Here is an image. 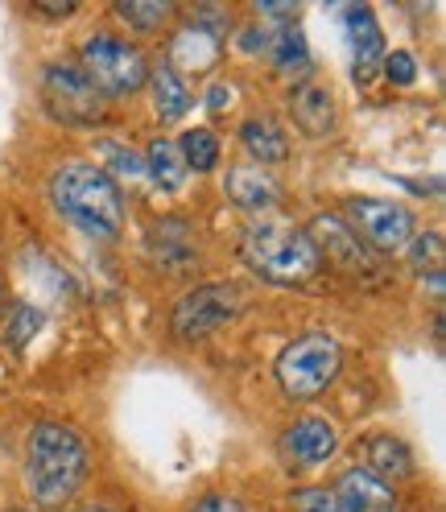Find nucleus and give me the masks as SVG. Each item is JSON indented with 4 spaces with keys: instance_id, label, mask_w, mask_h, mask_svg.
<instances>
[{
    "instance_id": "nucleus-26",
    "label": "nucleus",
    "mask_w": 446,
    "mask_h": 512,
    "mask_svg": "<svg viewBox=\"0 0 446 512\" xmlns=\"http://www.w3.org/2000/svg\"><path fill=\"white\" fill-rule=\"evenodd\" d=\"M380 71H385V79L397 83V87H409L413 79H418V67H413V54H409V50H393V54H385Z\"/></svg>"
},
{
    "instance_id": "nucleus-30",
    "label": "nucleus",
    "mask_w": 446,
    "mask_h": 512,
    "mask_svg": "<svg viewBox=\"0 0 446 512\" xmlns=\"http://www.w3.org/2000/svg\"><path fill=\"white\" fill-rule=\"evenodd\" d=\"M207 108L219 116V112H228L232 108V87L228 83H215L211 91H207Z\"/></svg>"
},
{
    "instance_id": "nucleus-11",
    "label": "nucleus",
    "mask_w": 446,
    "mask_h": 512,
    "mask_svg": "<svg viewBox=\"0 0 446 512\" xmlns=\"http://www.w3.org/2000/svg\"><path fill=\"white\" fill-rule=\"evenodd\" d=\"M306 236L318 252V261H327L343 273H368L372 269V248L347 228L343 215H318L306 228Z\"/></svg>"
},
{
    "instance_id": "nucleus-16",
    "label": "nucleus",
    "mask_w": 446,
    "mask_h": 512,
    "mask_svg": "<svg viewBox=\"0 0 446 512\" xmlns=\"http://www.w3.org/2000/svg\"><path fill=\"white\" fill-rule=\"evenodd\" d=\"M364 471H372L376 479H385V484H401V479H413L418 475V463H413V451L397 438V434H389V430H380V434H372V438H364Z\"/></svg>"
},
{
    "instance_id": "nucleus-5",
    "label": "nucleus",
    "mask_w": 446,
    "mask_h": 512,
    "mask_svg": "<svg viewBox=\"0 0 446 512\" xmlns=\"http://www.w3.org/2000/svg\"><path fill=\"white\" fill-rule=\"evenodd\" d=\"M273 372H277L281 393L290 401H298V405L314 401V397H323L331 384L339 380V372H343V347L327 331H306V335H298L290 347L281 351Z\"/></svg>"
},
{
    "instance_id": "nucleus-19",
    "label": "nucleus",
    "mask_w": 446,
    "mask_h": 512,
    "mask_svg": "<svg viewBox=\"0 0 446 512\" xmlns=\"http://www.w3.org/2000/svg\"><path fill=\"white\" fill-rule=\"evenodd\" d=\"M265 54H269V62H273V71L285 75V79H306V75H310V46H306V34H302L298 25H277V29H269Z\"/></svg>"
},
{
    "instance_id": "nucleus-14",
    "label": "nucleus",
    "mask_w": 446,
    "mask_h": 512,
    "mask_svg": "<svg viewBox=\"0 0 446 512\" xmlns=\"http://www.w3.org/2000/svg\"><path fill=\"white\" fill-rule=\"evenodd\" d=\"M343 25H347V46H352V75L356 83H372L380 75V62H385V38H380L376 13L368 5H347Z\"/></svg>"
},
{
    "instance_id": "nucleus-21",
    "label": "nucleus",
    "mask_w": 446,
    "mask_h": 512,
    "mask_svg": "<svg viewBox=\"0 0 446 512\" xmlns=\"http://www.w3.org/2000/svg\"><path fill=\"white\" fill-rule=\"evenodd\" d=\"M145 174L153 178V186L157 190H166V195H178V190L186 186V162H182V153H178V141H170V137H157V141H149V149H145Z\"/></svg>"
},
{
    "instance_id": "nucleus-33",
    "label": "nucleus",
    "mask_w": 446,
    "mask_h": 512,
    "mask_svg": "<svg viewBox=\"0 0 446 512\" xmlns=\"http://www.w3.org/2000/svg\"><path fill=\"white\" fill-rule=\"evenodd\" d=\"M9 512H34V508H9Z\"/></svg>"
},
{
    "instance_id": "nucleus-18",
    "label": "nucleus",
    "mask_w": 446,
    "mask_h": 512,
    "mask_svg": "<svg viewBox=\"0 0 446 512\" xmlns=\"http://www.w3.org/2000/svg\"><path fill=\"white\" fill-rule=\"evenodd\" d=\"M290 112H294V124L314 141L335 133V95L323 83H298L290 95Z\"/></svg>"
},
{
    "instance_id": "nucleus-7",
    "label": "nucleus",
    "mask_w": 446,
    "mask_h": 512,
    "mask_svg": "<svg viewBox=\"0 0 446 512\" xmlns=\"http://www.w3.org/2000/svg\"><path fill=\"white\" fill-rule=\"evenodd\" d=\"M244 310V294L240 285L232 281H207V285H195L186 290L174 310H170V331L182 339V343H199V339H211L215 331H223L232 318Z\"/></svg>"
},
{
    "instance_id": "nucleus-8",
    "label": "nucleus",
    "mask_w": 446,
    "mask_h": 512,
    "mask_svg": "<svg viewBox=\"0 0 446 512\" xmlns=\"http://www.w3.org/2000/svg\"><path fill=\"white\" fill-rule=\"evenodd\" d=\"M232 17L223 9H199L190 21H182L170 38V54L166 67L186 79V75H207L211 67H219L223 58V38H228Z\"/></svg>"
},
{
    "instance_id": "nucleus-23",
    "label": "nucleus",
    "mask_w": 446,
    "mask_h": 512,
    "mask_svg": "<svg viewBox=\"0 0 446 512\" xmlns=\"http://www.w3.org/2000/svg\"><path fill=\"white\" fill-rule=\"evenodd\" d=\"M178 153H182V162L186 170H195V174H211L219 166V137L211 133V128H190V133H182L178 141Z\"/></svg>"
},
{
    "instance_id": "nucleus-6",
    "label": "nucleus",
    "mask_w": 446,
    "mask_h": 512,
    "mask_svg": "<svg viewBox=\"0 0 446 512\" xmlns=\"http://www.w3.org/2000/svg\"><path fill=\"white\" fill-rule=\"evenodd\" d=\"M42 104L62 128H95L104 120V95L83 75L79 62L58 58L42 71Z\"/></svg>"
},
{
    "instance_id": "nucleus-31",
    "label": "nucleus",
    "mask_w": 446,
    "mask_h": 512,
    "mask_svg": "<svg viewBox=\"0 0 446 512\" xmlns=\"http://www.w3.org/2000/svg\"><path fill=\"white\" fill-rule=\"evenodd\" d=\"M34 13H42V17H71L75 13V5H34Z\"/></svg>"
},
{
    "instance_id": "nucleus-9",
    "label": "nucleus",
    "mask_w": 446,
    "mask_h": 512,
    "mask_svg": "<svg viewBox=\"0 0 446 512\" xmlns=\"http://www.w3.org/2000/svg\"><path fill=\"white\" fill-rule=\"evenodd\" d=\"M347 228H352L372 252H401L418 236V219L397 199H347Z\"/></svg>"
},
{
    "instance_id": "nucleus-28",
    "label": "nucleus",
    "mask_w": 446,
    "mask_h": 512,
    "mask_svg": "<svg viewBox=\"0 0 446 512\" xmlns=\"http://www.w3.org/2000/svg\"><path fill=\"white\" fill-rule=\"evenodd\" d=\"M294 512H339V504L327 488H298L294 492Z\"/></svg>"
},
{
    "instance_id": "nucleus-15",
    "label": "nucleus",
    "mask_w": 446,
    "mask_h": 512,
    "mask_svg": "<svg viewBox=\"0 0 446 512\" xmlns=\"http://www.w3.org/2000/svg\"><path fill=\"white\" fill-rule=\"evenodd\" d=\"M223 190H228V199L240 207V211H273L281 203V182L273 178V170H261L252 162H240L228 170V178H223Z\"/></svg>"
},
{
    "instance_id": "nucleus-27",
    "label": "nucleus",
    "mask_w": 446,
    "mask_h": 512,
    "mask_svg": "<svg viewBox=\"0 0 446 512\" xmlns=\"http://www.w3.org/2000/svg\"><path fill=\"white\" fill-rule=\"evenodd\" d=\"M104 157L112 162V170H116L120 178H141V174H145V162H141L133 149H124V145H104Z\"/></svg>"
},
{
    "instance_id": "nucleus-17",
    "label": "nucleus",
    "mask_w": 446,
    "mask_h": 512,
    "mask_svg": "<svg viewBox=\"0 0 446 512\" xmlns=\"http://www.w3.org/2000/svg\"><path fill=\"white\" fill-rule=\"evenodd\" d=\"M240 145L248 149L252 157V166H261V170H273V166H285L290 162V133L281 128V120L273 116H248L240 124Z\"/></svg>"
},
{
    "instance_id": "nucleus-1",
    "label": "nucleus",
    "mask_w": 446,
    "mask_h": 512,
    "mask_svg": "<svg viewBox=\"0 0 446 512\" xmlns=\"http://www.w3.org/2000/svg\"><path fill=\"white\" fill-rule=\"evenodd\" d=\"M91 471V451L75 426L38 422L25 438V488L38 508H62Z\"/></svg>"
},
{
    "instance_id": "nucleus-10",
    "label": "nucleus",
    "mask_w": 446,
    "mask_h": 512,
    "mask_svg": "<svg viewBox=\"0 0 446 512\" xmlns=\"http://www.w3.org/2000/svg\"><path fill=\"white\" fill-rule=\"evenodd\" d=\"M149 261L170 273V277H186L199 269V236L195 223L182 215H166L149 228Z\"/></svg>"
},
{
    "instance_id": "nucleus-4",
    "label": "nucleus",
    "mask_w": 446,
    "mask_h": 512,
    "mask_svg": "<svg viewBox=\"0 0 446 512\" xmlns=\"http://www.w3.org/2000/svg\"><path fill=\"white\" fill-rule=\"evenodd\" d=\"M79 67L95 83L104 100H129L149 83V58L137 42L112 34V29H95L79 46Z\"/></svg>"
},
{
    "instance_id": "nucleus-13",
    "label": "nucleus",
    "mask_w": 446,
    "mask_h": 512,
    "mask_svg": "<svg viewBox=\"0 0 446 512\" xmlns=\"http://www.w3.org/2000/svg\"><path fill=\"white\" fill-rule=\"evenodd\" d=\"M339 512H401V496L393 484H385V479H376L372 471L364 467H347L335 488H331Z\"/></svg>"
},
{
    "instance_id": "nucleus-12",
    "label": "nucleus",
    "mask_w": 446,
    "mask_h": 512,
    "mask_svg": "<svg viewBox=\"0 0 446 512\" xmlns=\"http://www.w3.org/2000/svg\"><path fill=\"white\" fill-rule=\"evenodd\" d=\"M281 446H285V459H290L294 467H323L339 451V430H335L331 418L306 413V418H298L290 430H285Z\"/></svg>"
},
{
    "instance_id": "nucleus-3",
    "label": "nucleus",
    "mask_w": 446,
    "mask_h": 512,
    "mask_svg": "<svg viewBox=\"0 0 446 512\" xmlns=\"http://www.w3.org/2000/svg\"><path fill=\"white\" fill-rule=\"evenodd\" d=\"M240 261L269 285H306L323 269L306 228H298L290 219L252 223L240 236Z\"/></svg>"
},
{
    "instance_id": "nucleus-24",
    "label": "nucleus",
    "mask_w": 446,
    "mask_h": 512,
    "mask_svg": "<svg viewBox=\"0 0 446 512\" xmlns=\"http://www.w3.org/2000/svg\"><path fill=\"white\" fill-rule=\"evenodd\" d=\"M405 248H409V265L418 269V273H426V269L434 277L442 273V236L438 232H418Z\"/></svg>"
},
{
    "instance_id": "nucleus-29",
    "label": "nucleus",
    "mask_w": 446,
    "mask_h": 512,
    "mask_svg": "<svg viewBox=\"0 0 446 512\" xmlns=\"http://www.w3.org/2000/svg\"><path fill=\"white\" fill-rule=\"evenodd\" d=\"M190 512H248V508L236 496H228V492H211V496H203Z\"/></svg>"
},
{
    "instance_id": "nucleus-25",
    "label": "nucleus",
    "mask_w": 446,
    "mask_h": 512,
    "mask_svg": "<svg viewBox=\"0 0 446 512\" xmlns=\"http://www.w3.org/2000/svg\"><path fill=\"white\" fill-rule=\"evenodd\" d=\"M38 327H42V314H38V310H29V306H17L5 331H9V343H13V347H25L29 339L38 335Z\"/></svg>"
},
{
    "instance_id": "nucleus-22",
    "label": "nucleus",
    "mask_w": 446,
    "mask_h": 512,
    "mask_svg": "<svg viewBox=\"0 0 446 512\" xmlns=\"http://www.w3.org/2000/svg\"><path fill=\"white\" fill-rule=\"evenodd\" d=\"M112 13L133 29L137 38H153V34H162V29L174 21V5H166V0H116Z\"/></svg>"
},
{
    "instance_id": "nucleus-20",
    "label": "nucleus",
    "mask_w": 446,
    "mask_h": 512,
    "mask_svg": "<svg viewBox=\"0 0 446 512\" xmlns=\"http://www.w3.org/2000/svg\"><path fill=\"white\" fill-rule=\"evenodd\" d=\"M149 91H153V112L162 124H178L190 108H195V95H190L186 79H178L166 62L162 67H149Z\"/></svg>"
},
{
    "instance_id": "nucleus-32",
    "label": "nucleus",
    "mask_w": 446,
    "mask_h": 512,
    "mask_svg": "<svg viewBox=\"0 0 446 512\" xmlns=\"http://www.w3.org/2000/svg\"><path fill=\"white\" fill-rule=\"evenodd\" d=\"M75 512H112V508H104V504H87V508H75Z\"/></svg>"
},
{
    "instance_id": "nucleus-2",
    "label": "nucleus",
    "mask_w": 446,
    "mask_h": 512,
    "mask_svg": "<svg viewBox=\"0 0 446 512\" xmlns=\"http://www.w3.org/2000/svg\"><path fill=\"white\" fill-rule=\"evenodd\" d=\"M50 203L62 219L95 240H116L124 228V195L104 166L91 162L58 166L50 178Z\"/></svg>"
}]
</instances>
